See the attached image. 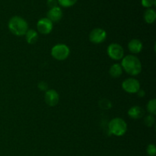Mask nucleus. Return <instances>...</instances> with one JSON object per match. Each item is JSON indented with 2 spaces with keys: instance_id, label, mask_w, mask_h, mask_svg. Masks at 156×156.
Returning <instances> with one entry per match:
<instances>
[{
  "instance_id": "1",
  "label": "nucleus",
  "mask_w": 156,
  "mask_h": 156,
  "mask_svg": "<svg viewBox=\"0 0 156 156\" xmlns=\"http://www.w3.org/2000/svg\"><path fill=\"white\" fill-rule=\"evenodd\" d=\"M121 66L123 70L131 76H137L142 71V63L140 59L134 55H127L122 59Z\"/></svg>"
},
{
  "instance_id": "18",
  "label": "nucleus",
  "mask_w": 156,
  "mask_h": 156,
  "mask_svg": "<svg viewBox=\"0 0 156 156\" xmlns=\"http://www.w3.org/2000/svg\"><path fill=\"white\" fill-rule=\"evenodd\" d=\"M144 123L148 127H151V126L155 123V117H154V115L149 114V115H148L147 117H146Z\"/></svg>"
},
{
  "instance_id": "22",
  "label": "nucleus",
  "mask_w": 156,
  "mask_h": 156,
  "mask_svg": "<svg viewBox=\"0 0 156 156\" xmlns=\"http://www.w3.org/2000/svg\"><path fill=\"white\" fill-rule=\"evenodd\" d=\"M38 88L43 91H47V84L44 82H41L38 84Z\"/></svg>"
},
{
  "instance_id": "9",
  "label": "nucleus",
  "mask_w": 156,
  "mask_h": 156,
  "mask_svg": "<svg viewBox=\"0 0 156 156\" xmlns=\"http://www.w3.org/2000/svg\"><path fill=\"white\" fill-rule=\"evenodd\" d=\"M44 100H45L46 104L49 106H56L59 101V95L56 90H47L44 95Z\"/></svg>"
},
{
  "instance_id": "19",
  "label": "nucleus",
  "mask_w": 156,
  "mask_h": 156,
  "mask_svg": "<svg viewBox=\"0 0 156 156\" xmlns=\"http://www.w3.org/2000/svg\"><path fill=\"white\" fill-rule=\"evenodd\" d=\"M141 4L144 8L151 9L155 5V0H141Z\"/></svg>"
},
{
  "instance_id": "23",
  "label": "nucleus",
  "mask_w": 156,
  "mask_h": 156,
  "mask_svg": "<svg viewBox=\"0 0 156 156\" xmlns=\"http://www.w3.org/2000/svg\"><path fill=\"white\" fill-rule=\"evenodd\" d=\"M137 94H138V95L140 96V97H143V96L145 95V92L143 90H140V91L137 92Z\"/></svg>"
},
{
  "instance_id": "17",
  "label": "nucleus",
  "mask_w": 156,
  "mask_h": 156,
  "mask_svg": "<svg viewBox=\"0 0 156 156\" xmlns=\"http://www.w3.org/2000/svg\"><path fill=\"white\" fill-rule=\"evenodd\" d=\"M78 0H57L58 5H60L62 7L69 8L74 5Z\"/></svg>"
},
{
  "instance_id": "11",
  "label": "nucleus",
  "mask_w": 156,
  "mask_h": 156,
  "mask_svg": "<svg viewBox=\"0 0 156 156\" xmlns=\"http://www.w3.org/2000/svg\"><path fill=\"white\" fill-rule=\"evenodd\" d=\"M143 43L141 42V41L138 39H133L128 44V48L129 50L133 54H137V53H140V52L143 50Z\"/></svg>"
},
{
  "instance_id": "15",
  "label": "nucleus",
  "mask_w": 156,
  "mask_h": 156,
  "mask_svg": "<svg viewBox=\"0 0 156 156\" xmlns=\"http://www.w3.org/2000/svg\"><path fill=\"white\" fill-rule=\"evenodd\" d=\"M156 12L155 9H147V10L144 13V19L148 24H152L155 21Z\"/></svg>"
},
{
  "instance_id": "21",
  "label": "nucleus",
  "mask_w": 156,
  "mask_h": 156,
  "mask_svg": "<svg viewBox=\"0 0 156 156\" xmlns=\"http://www.w3.org/2000/svg\"><path fill=\"white\" fill-rule=\"evenodd\" d=\"M47 5L50 9H53V8L57 7L58 2L57 0H47Z\"/></svg>"
},
{
  "instance_id": "3",
  "label": "nucleus",
  "mask_w": 156,
  "mask_h": 156,
  "mask_svg": "<svg viewBox=\"0 0 156 156\" xmlns=\"http://www.w3.org/2000/svg\"><path fill=\"white\" fill-rule=\"evenodd\" d=\"M110 133L116 136H122L127 130V124L124 120L120 117L112 119L108 124Z\"/></svg>"
},
{
  "instance_id": "12",
  "label": "nucleus",
  "mask_w": 156,
  "mask_h": 156,
  "mask_svg": "<svg viewBox=\"0 0 156 156\" xmlns=\"http://www.w3.org/2000/svg\"><path fill=\"white\" fill-rule=\"evenodd\" d=\"M128 115L130 118L133 119H140L144 115V111L140 106H133L130 108L128 111Z\"/></svg>"
},
{
  "instance_id": "14",
  "label": "nucleus",
  "mask_w": 156,
  "mask_h": 156,
  "mask_svg": "<svg viewBox=\"0 0 156 156\" xmlns=\"http://www.w3.org/2000/svg\"><path fill=\"white\" fill-rule=\"evenodd\" d=\"M123 68L121 65L119 63H115L111 66L109 69V73L111 77L113 78H118L123 73Z\"/></svg>"
},
{
  "instance_id": "20",
  "label": "nucleus",
  "mask_w": 156,
  "mask_h": 156,
  "mask_svg": "<svg viewBox=\"0 0 156 156\" xmlns=\"http://www.w3.org/2000/svg\"><path fill=\"white\" fill-rule=\"evenodd\" d=\"M146 152L149 156H155L156 154V148L155 145L149 144L146 149Z\"/></svg>"
},
{
  "instance_id": "13",
  "label": "nucleus",
  "mask_w": 156,
  "mask_h": 156,
  "mask_svg": "<svg viewBox=\"0 0 156 156\" xmlns=\"http://www.w3.org/2000/svg\"><path fill=\"white\" fill-rule=\"evenodd\" d=\"M26 41L28 44H34L38 40V34L36 30L33 29H28L25 34Z\"/></svg>"
},
{
  "instance_id": "10",
  "label": "nucleus",
  "mask_w": 156,
  "mask_h": 156,
  "mask_svg": "<svg viewBox=\"0 0 156 156\" xmlns=\"http://www.w3.org/2000/svg\"><path fill=\"white\" fill-rule=\"evenodd\" d=\"M47 18L53 23L60 21L62 18V11L61 8L57 6L53 9H50V10L47 12Z\"/></svg>"
},
{
  "instance_id": "5",
  "label": "nucleus",
  "mask_w": 156,
  "mask_h": 156,
  "mask_svg": "<svg viewBox=\"0 0 156 156\" xmlns=\"http://www.w3.org/2000/svg\"><path fill=\"white\" fill-rule=\"evenodd\" d=\"M108 54L114 60H120L124 56V50L121 45L116 43L110 44L108 47Z\"/></svg>"
},
{
  "instance_id": "2",
  "label": "nucleus",
  "mask_w": 156,
  "mask_h": 156,
  "mask_svg": "<svg viewBox=\"0 0 156 156\" xmlns=\"http://www.w3.org/2000/svg\"><path fill=\"white\" fill-rule=\"evenodd\" d=\"M9 30L18 37L24 36L28 30V24L25 19L20 16H13L8 23Z\"/></svg>"
},
{
  "instance_id": "8",
  "label": "nucleus",
  "mask_w": 156,
  "mask_h": 156,
  "mask_svg": "<svg viewBox=\"0 0 156 156\" xmlns=\"http://www.w3.org/2000/svg\"><path fill=\"white\" fill-rule=\"evenodd\" d=\"M53 27V22L47 18H43L37 21V28L38 31L42 34H49L52 31Z\"/></svg>"
},
{
  "instance_id": "4",
  "label": "nucleus",
  "mask_w": 156,
  "mask_h": 156,
  "mask_svg": "<svg viewBox=\"0 0 156 156\" xmlns=\"http://www.w3.org/2000/svg\"><path fill=\"white\" fill-rule=\"evenodd\" d=\"M70 53V50L69 47L66 44H56L52 48L51 55L55 59L59 61L65 60L69 57Z\"/></svg>"
},
{
  "instance_id": "16",
  "label": "nucleus",
  "mask_w": 156,
  "mask_h": 156,
  "mask_svg": "<svg viewBox=\"0 0 156 156\" xmlns=\"http://www.w3.org/2000/svg\"><path fill=\"white\" fill-rule=\"evenodd\" d=\"M147 111L148 112L150 113L152 115H155L156 114V100L155 99H152L148 102L147 105Z\"/></svg>"
},
{
  "instance_id": "7",
  "label": "nucleus",
  "mask_w": 156,
  "mask_h": 156,
  "mask_svg": "<svg viewBox=\"0 0 156 156\" xmlns=\"http://www.w3.org/2000/svg\"><path fill=\"white\" fill-rule=\"evenodd\" d=\"M107 38V32L102 28H94L90 32L89 40L94 44H99L103 43Z\"/></svg>"
},
{
  "instance_id": "6",
  "label": "nucleus",
  "mask_w": 156,
  "mask_h": 156,
  "mask_svg": "<svg viewBox=\"0 0 156 156\" xmlns=\"http://www.w3.org/2000/svg\"><path fill=\"white\" fill-rule=\"evenodd\" d=\"M122 88L126 92L136 94L140 90V83L137 79L129 78L123 81L122 83Z\"/></svg>"
}]
</instances>
